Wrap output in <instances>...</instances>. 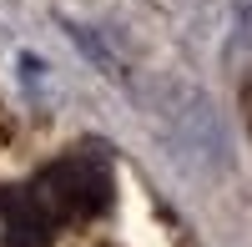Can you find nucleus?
Here are the masks:
<instances>
[{
	"label": "nucleus",
	"mask_w": 252,
	"mask_h": 247,
	"mask_svg": "<svg viewBox=\"0 0 252 247\" xmlns=\"http://www.w3.org/2000/svg\"><path fill=\"white\" fill-rule=\"evenodd\" d=\"M242 10H247V15H252V0H242Z\"/></svg>",
	"instance_id": "2"
},
{
	"label": "nucleus",
	"mask_w": 252,
	"mask_h": 247,
	"mask_svg": "<svg viewBox=\"0 0 252 247\" xmlns=\"http://www.w3.org/2000/svg\"><path fill=\"white\" fill-rule=\"evenodd\" d=\"M56 232H66V227L51 212V202L35 192V182L0 187V247H51Z\"/></svg>",
	"instance_id": "1"
}]
</instances>
